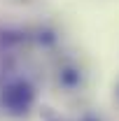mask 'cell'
I'll return each mask as SVG.
<instances>
[{"label": "cell", "mask_w": 119, "mask_h": 121, "mask_svg": "<svg viewBox=\"0 0 119 121\" xmlns=\"http://www.w3.org/2000/svg\"><path fill=\"white\" fill-rule=\"evenodd\" d=\"M61 82H63L65 86H75V84H79V72L73 70V68H65V70L61 72Z\"/></svg>", "instance_id": "7a4b0ae2"}, {"label": "cell", "mask_w": 119, "mask_h": 121, "mask_svg": "<svg viewBox=\"0 0 119 121\" xmlns=\"http://www.w3.org/2000/svg\"><path fill=\"white\" fill-rule=\"evenodd\" d=\"M84 121H98V119H96V117H87Z\"/></svg>", "instance_id": "3957f363"}, {"label": "cell", "mask_w": 119, "mask_h": 121, "mask_svg": "<svg viewBox=\"0 0 119 121\" xmlns=\"http://www.w3.org/2000/svg\"><path fill=\"white\" fill-rule=\"evenodd\" d=\"M0 100H2V105L7 107L12 114H26L30 109V105H33V100H35V91H33V86L26 79L16 77V79L7 82L2 86Z\"/></svg>", "instance_id": "6da1fadb"}]
</instances>
